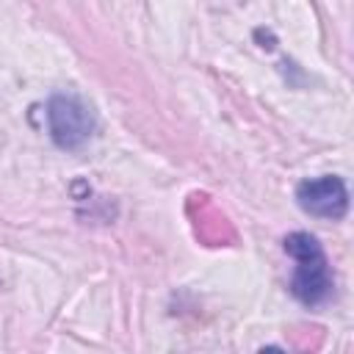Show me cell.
<instances>
[{"mask_svg": "<svg viewBox=\"0 0 354 354\" xmlns=\"http://www.w3.org/2000/svg\"><path fill=\"white\" fill-rule=\"evenodd\" d=\"M285 252L296 260V274L290 282L293 296L307 307L324 304L332 296L335 279L329 274V263L321 243L310 232H293L285 238Z\"/></svg>", "mask_w": 354, "mask_h": 354, "instance_id": "cell-1", "label": "cell"}, {"mask_svg": "<svg viewBox=\"0 0 354 354\" xmlns=\"http://www.w3.org/2000/svg\"><path fill=\"white\" fill-rule=\"evenodd\" d=\"M47 127L58 147L77 149L94 133V113L80 97L58 94L47 102Z\"/></svg>", "mask_w": 354, "mask_h": 354, "instance_id": "cell-2", "label": "cell"}, {"mask_svg": "<svg viewBox=\"0 0 354 354\" xmlns=\"http://www.w3.org/2000/svg\"><path fill=\"white\" fill-rule=\"evenodd\" d=\"M299 207L318 218H343L348 210V191L346 183L335 174H324L315 180H304L296 188Z\"/></svg>", "mask_w": 354, "mask_h": 354, "instance_id": "cell-3", "label": "cell"}]
</instances>
